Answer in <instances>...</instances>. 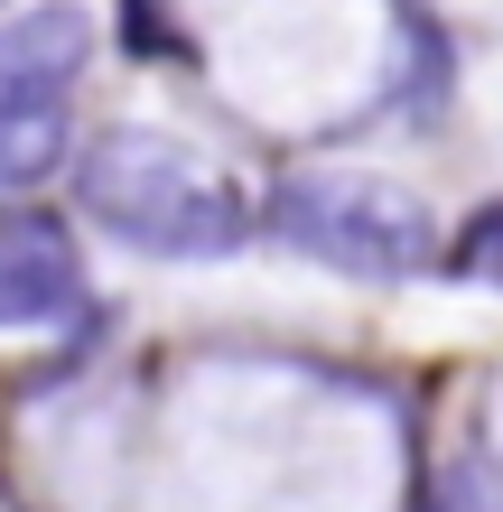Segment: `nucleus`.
<instances>
[{"label":"nucleus","mask_w":503,"mask_h":512,"mask_svg":"<svg viewBox=\"0 0 503 512\" xmlns=\"http://www.w3.org/2000/svg\"><path fill=\"white\" fill-rule=\"evenodd\" d=\"M75 205L112 233V243H131L150 261H224V252H243L252 224H261L252 196L233 187L215 159H196L187 140L140 131V122L103 131L94 149H84Z\"/></svg>","instance_id":"nucleus-1"},{"label":"nucleus","mask_w":503,"mask_h":512,"mask_svg":"<svg viewBox=\"0 0 503 512\" xmlns=\"http://www.w3.org/2000/svg\"><path fill=\"white\" fill-rule=\"evenodd\" d=\"M261 233L289 243L299 261H327L345 280H420L438 270V215L392 177H354V168H299L280 177L261 205Z\"/></svg>","instance_id":"nucleus-2"},{"label":"nucleus","mask_w":503,"mask_h":512,"mask_svg":"<svg viewBox=\"0 0 503 512\" xmlns=\"http://www.w3.org/2000/svg\"><path fill=\"white\" fill-rule=\"evenodd\" d=\"M94 56V19L75 0H38L0 28V103H66V84Z\"/></svg>","instance_id":"nucleus-3"},{"label":"nucleus","mask_w":503,"mask_h":512,"mask_svg":"<svg viewBox=\"0 0 503 512\" xmlns=\"http://www.w3.org/2000/svg\"><path fill=\"white\" fill-rule=\"evenodd\" d=\"M0 317H19V326L84 317V261L66 243V224H47V215L0 224Z\"/></svg>","instance_id":"nucleus-4"},{"label":"nucleus","mask_w":503,"mask_h":512,"mask_svg":"<svg viewBox=\"0 0 503 512\" xmlns=\"http://www.w3.org/2000/svg\"><path fill=\"white\" fill-rule=\"evenodd\" d=\"M401 66H392V112H410V122H438L457 94V47H448V28H438L429 10H401Z\"/></svg>","instance_id":"nucleus-5"},{"label":"nucleus","mask_w":503,"mask_h":512,"mask_svg":"<svg viewBox=\"0 0 503 512\" xmlns=\"http://www.w3.org/2000/svg\"><path fill=\"white\" fill-rule=\"evenodd\" d=\"M66 159V103H0V196L56 177Z\"/></svg>","instance_id":"nucleus-6"},{"label":"nucleus","mask_w":503,"mask_h":512,"mask_svg":"<svg viewBox=\"0 0 503 512\" xmlns=\"http://www.w3.org/2000/svg\"><path fill=\"white\" fill-rule=\"evenodd\" d=\"M438 270H448V280H466V289H503V196H485L476 215L438 243Z\"/></svg>","instance_id":"nucleus-7"},{"label":"nucleus","mask_w":503,"mask_h":512,"mask_svg":"<svg viewBox=\"0 0 503 512\" xmlns=\"http://www.w3.org/2000/svg\"><path fill=\"white\" fill-rule=\"evenodd\" d=\"M122 10H131L122 38H131L140 56H168V47H177V38H168V19H159V0H122Z\"/></svg>","instance_id":"nucleus-8"}]
</instances>
